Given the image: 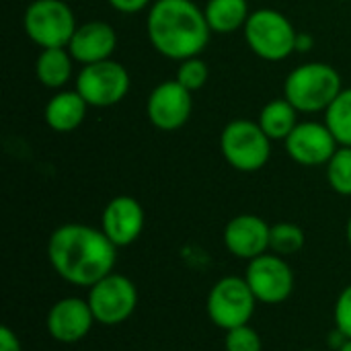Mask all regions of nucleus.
<instances>
[{
    "mask_svg": "<svg viewBox=\"0 0 351 351\" xmlns=\"http://www.w3.org/2000/svg\"><path fill=\"white\" fill-rule=\"evenodd\" d=\"M47 261L64 282L90 288L115 269L117 247L101 228L68 222L49 234Z\"/></svg>",
    "mask_w": 351,
    "mask_h": 351,
    "instance_id": "nucleus-1",
    "label": "nucleus"
},
{
    "mask_svg": "<svg viewBox=\"0 0 351 351\" xmlns=\"http://www.w3.org/2000/svg\"><path fill=\"white\" fill-rule=\"evenodd\" d=\"M146 35L160 56L181 62L208 47L212 29L204 8L193 0H154L146 16Z\"/></svg>",
    "mask_w": 351,
    "mask_h": 351,
    "instance_id": "nucleus-2",
    "label": "nucleus"
},
{
    "mask_svg": "<svg viewBox=\"0 0 351 351\" xmlns=\"http://www.w3.org/2000/svg\"><path fill=\"white\" fill-rule=\"evenodd\" d=\"M341 90V74L325 62L296 66L284 80V97L298 113H325Z\"/></svg>",
    "mask_w": 351,
    "mask_h": 351,
    "instance_id": "nucleus-3",
    "label": "nucleus"
},
{
    "mask_svg": "<svg viewBox=\"0 0 351 351\" xmlns=\"http://www.w3.org/2000/svg\"><path fill=\"white\" fill-rule=\"evenodd\" d=\"M249 49L265 62H282L296 51L298 31L292 21L276 8H257L249 14L245 29Z\"/></svg>",
    "mask_w": 351,
    "mask_h": 351,
    "instance_id": "nucleus-4",
    "label": "nucleus"
},
{
    "mask_svg": "<svg viewBox=\"0 0 351 351\" xmlns=\"http://www.w3.org/2000/svg\"><path fill=\"white\" fill-rule=\"evenodd\" d=\"M220 152L224 160L241 173H257L271 158V140L257 121L232 119L220 134Z\"/></svg>",
    "mask_w": 351,
    "mask_h": 351,
    "instance_id": "nucleus-5",
    "label": "nucleus"
},
{
    "mask_svg": "<svg viewBox=\"0 0 351 351\" xmlns=\"http://www.w3.org/2000/svg\"><path fill=\"white\" fill-rule=\"evenodd\" d=\"M76 27L74 10L66 0H33L23 14L25 35L41 49L68 47Z\"/></svg>",
    "mask_w": 351,
    "mask_h": 351,
    "instance_id": "nucleus-6",
    "label": "nucleus"
},
{
    "mask_svg": "<svg viewBox=\"0 0 351 351\" xmlns=\"http://www.w3.org/2000/svg\"><path fill=\"white\" fill-rule=\"evenodd\" d=\"M255 306H257V298L251 286L247 284L245 278L239 276H226L218 280L208 292V300H206V311L210 321L222 331L249 325V321L255 315Z\"/></svg>",
    "mask_w": 351,
    "mask_h": 351,
    "instance_id": "nucleus-7",
    "label": "nucleus"
},
{
    "mask_svg": "<svg viewBox=\"0 0 351 351\" xmlns=\"http://www.w3.org/2000/svg\"><path fill=\"white\" fill-rule=\"evenodd\" d=\"M132 86L130 72L123 64L115 60H105L97 64L82 66L74 88L88 103V107L107 109L121 103Z\"/></svg>",
    "mask_w": 351,
    "mask_h": 351,
    "instance_id": "nucleus-8",
    "label": "nucleus"
},
{
    "mask_svg": "<svg viewBox=\"0 0 351 351\" xmlns=\"http://www.w3.org/2000/svg\"><path fill=\"white\" fill-rule=\"evenodd\" d=\"M86 300L99 325L117 327L134 315L138 306V288L128 276L111 271L88 288Z\"/></svg>",
    "mask_w": 351,
    "mask_h": 351,
    "instance_id": "nucleus-9",
    "label": "nucleus"
},
{
    "mask_svg": "<svg viewBox=\"0 0 351 351\" xmlns=\"http://www.w3.org/2000/svg\"><path fill=\"white\" fill-rule=\"evenodd\" d=\"M245 280L257 302L263 304H282L294 292V271L286 257L276 253H263L249 261Z\"/></svg>",
    "mask_w": 351,
    "mask_h": 351,
    "instance_id": "nucleus-10",
    "label": "nucleus"
},
{
    "mask_svg": "<svg viewBox=\"0 0 351 351\" xmlns=\"http://www.w3.org/2000/svg\"><path fill=\"white\" fill-rule=\"evenodd\" d=\"M193 113L191 90L181 86L175 78L165 80L152 88L146 101V117L160 132L181 130Z\"/></svg>",
    "mask_w": 351,
    "mask_h": 351,
    "instance_id": "nucleus-11",
    "label": "nucleus"
},
{
    "mask_svg": "<svg viewBox=\"0 0 351 351\" xmlns=\"http://www.w3.org/2000/svg\"><path fill=\"white\" fill-rule=\"evenodd\" d=\"M288 156L302 167H323L337 152L339 142L325 121H298L284 140Z\"/></svg>",
    "mask_w": 351,
    "mask_h": 351,
    "instance_id": "nucleus-12",
    "label": "nucleus"
},
{
    "mask_svg": "<svg viewBox=\"0 0 351 351\" xmlns=\"http://www.w3.org/2000/svg\"><path fill=\"white\" fill-rule=\"evenodd\" d=\"M95 323L97 321L88 300L78 296H66L53 302L45 319L49 337L64 346L82 341L90 333Z\"/></svg>",
    "mask_w": 351,
    "mask_h": 351,
    "instance_id": "nucleus-13",
    "label": "nucleus"
},
{
    "mask_svg": "<svg viewBox=\"0 0 351 351\" xmlns=\"http://www.w3.org/2000/svg\"><path fill=\"white\" fill-rule=\"evenodd\" d=\"M144 224H146L144 208L132 195L113 197L105 206L101 216V230L117 249L136 243L144 230Z\"/></svg>",
    "mask_w": 351,
    "mask_h": 351,
    "instance_id": "nucleus-14",
    "label": "nucleus"
},
{
    "mask_svg": "<svg viewBox=\"0 0 351 351\" xmlns=\"http://www.w3.org/2000/svg\"><path fill=\"white\" fill-rule=\"evenodd\" d=\"M271 226L257 214H239L228 220L222 232L224 247L237 259L253 261L269 251Z\"/></svg>",
    "mask_w": 351,
    "mask_h": 351,
    "instance_id": "nucleus-15",
    "label": "nucleus"
},
{
    "mask_svg": "<svg viewBox=\"0 0 351 351\" xmlns=\"http://www.w3.org/2000/svg\"><path fill=\"white\" fill-rule=\"evenodd\" d=\"M115 47H117V33L105 21H86L78 25L68 43V51L72 53L74 62L82 66L111 60Z\"/></svg>",
    "mask_w": 351,
    "mask_h": 351,
    "instance_id": "nucleus-16",
    "label": "nucleus"
},
{
    "mask_svg": "<svg viewBox=\"0 0 351 351\" xmlns=\"http://www.w3.org/2000/svg\"><path fill=\"white\" fill-rule=\"evenodd\" d=\"M86 111H88V103L80 97L76 88L72 90L62 88L45 103L43 119L49 125V130L58 134H70L82 125Z\"/></svg>",
    "mask_w": 351,
    "mask_h": 351,
    "instance_id": "nucleus-17",
    "label": "nucleus"
},
{
    "mask_svg": "<svg viewBox=\"0 0 351 351\" xmlns=\"http://www.w3.org/2000/svg\"><path fill=\"white\" fill-rule=\"evenodd\" d=\"M74 70V58L68 47H49L41 49L35 60L37 80L51 90H62L70 82Z\"/></svg>",
    "mask_w": 351,
    "mask_h": 351,
    "instance_id": "nucleus-18",
    "label": "nucleus"
},
{
    "mask_svg": "<svg viewBox=\"0 0 351 351\" xmlns=\"http://www.w3.org/2000/svg\"><path fill=\"white\" fill-rule=\"evenodd\" d=\"M204 14L212 33L228 35L245 29L251 10L249 0H208L204 6Z\"/></svg>",
    "mask_w": 351,
    "mask_h": 351,
    "instance_id": "nucleus-19",
    "label": "nucleus"
},
{
    "mask_svg": "<svg viewBox=\"0 0 351 351\" xmlns=\"http://www.w3.org/2000/svg\"><path fill=\"white\" fill-rule=\"evenodd\" d=\"M257 123L261 125V130L269 136V140H286L292 130L298 125V109L286 99H274L269 103L263 105V109L259 111Z\"/></svg>",
    "mask_w": 351,
    "mask_h": 351,
    "instance_id": "nucleus-20",
    "label": "nucleus"
},
{
    "mask_svg": "<svg viewBox=\"0 0 351 351\" xmlns=\"http://www.w3.org/2000/svg\"><path fill=\"white\" fill-rule=\"evenodd\" d=\"M327 128L339 142V146H350L351 148V86L343 88L337 99L329 105L325 111Z\"/></svg>",
    "mask_w": 351,
    "mask_h": 351,
    "instance_id": "nucleus-21",
    "label": "nucleus"
},
{
    "mask_svg": "<svg viewBox=\"0 0 351 351\" xmlns=\"http://www.w3.org/2000/svg\"><path fill=\"white\" fill-rule=\"evenodd\" d=\"M304 230L294 222H278L269 232V251L282 257L296 255L304 249Z\"/></svg>",
    "mask_w": 351,
    "mask_h": 351,
    "instance_id": "nucleus-22",
    "label": "nucleus"
},
{
    "mask_svg": "<svg viewBox=\"0 0 351 351\" xmlns=\"http://www.w3.org/2000/svg\"><path fill=\"white\" fill-rule=\"evenodd\" d=\"M327 167V181L331 189L339 195H351V148L339 146L337 152L331 156Z\"/></svg>",
    "mask_w": 351,
    "mask_h": 351,
    "instance_id": "nucleus-23",
    "label": "nucleus"
},
{
    "mask_svg": "<svg viewBox=\"0 0 351 351\" xmlns=\"http://www.w3.org/2000/svg\"><path fill=\"white\" fill-rule=\"evenodd\" d=\"M208 78H210V68H208V64H206L199 56L187 58V60H181V62H179L175 80H177L181 86H185L187 90L193 93V90L204 88L206 82H208Z\"/></svg>",
    "mask_w": 351,
    "mask_h": 351,
    "instance_id": "nucleus-24",
    "label": "nucleus"
},
{
    "mask_svg": "<svg viewBox=\"0 0 351 351\" xmlns=\"http://www.w3.org/2000/svg\"><path fill=\"white\" fill-rule=\"evenodd\" d=\"M224 351H263V341L251 325L226 331Z\"/></svg>",
    "mask_w": 351,
    "mask_h": 351,
    "instance_id": "nucleus-25",
    "label": "nucleus"
},
{
    "mask_svg": "<svg viewBox=\"0 0 351 351\" xmlns=\"http://www.w3.org/2000/svg\"><path fill=\"white\" fill-rule=\"evenodd\" d=\"M333 321L335 329H339L348 339H351V284L341 290V294L335 300Z\"/></svg>",
    "mask_w": 351,
    "mask_h": 351,
    "instance_id": "nucleus-26",
    "label": "nucleus"
},
{
    "mask_svg": "<svg viewBox=\"0 0 351 351\" xmlns=\"http://www.w3.org/2000/svg\"><path fill=\"white\" fill-rule=\"evenodd\" d=\"M107 4L121 14H136L150 8L152 0H107Z\"/></svg>",
    "mask_w": 351,
    "mask_h": 351,
    "instance_id": "nucleus-27",
    "label": "nucleus"
},
{
    "mask_svg": "<svg viewBox=\"0 0 351 351\" xmlns=\"http://www.w3.org/2000/svg\"><path fill=\"white\" fill-rule=\"evenodd\" d=\"M0 351H23L16 333L10 331L8 327H2L0 329Z\"/></svg>",
    "mask_w": 351,
    "mask_h": 351,
    "instance_id": "nucleus-28",
    "label": "nucleus"
},
{
    "mask_svg": "<svg viewBox=\"0 0 351 351\" xmlns=\"http://www.w3.org/2000/svg\"><path fill=\"white\" fill-rule=\"evenodd\" d=\"M311 47H313V37H308L306 33H298L296 49H298V51H308Z\"/></svg>",
    "mask_w": 351,
    "mask_h": 351,
    "instance_id": "nucleus-29",
    "label": "nucleus"
},
{
    "mask_svg": "<svg viewBox=\"0 0 351 351\" xmlns=\"http://www.w3.org/2000/svg\"><path fill=\"white\" fill-rule=\"evenodd\" d=\"M346 234H348V243H350V247H351V216H350V220H348V228H346Z\"/></svg>",
    "mask_w": 351,
    "mask_h": 351,
    "instance_id": "nucleus-30",
    "label": "nucleus"
},
{
    "mask_svg": "<svg viewBox=\"0 0 351 351\" xmlns=\"http://www.w3.org/2000/svg\"><path fill=\"white\" fill-rule=\"evenodd\" d=\"M339 351H351V339H348V341H346V343L341 346V350H339Z\"/></svg>",
    "mask_w": 351,
    "mask_h": 351,
    "instance_id": "nucleus-31",
    "label": "nucleus"
},
{
    "mask_svg": "<svg viewBox=\"0 0 351 351\" xmlns=\"http://www.w3.org/2000/svg\"><path fill=\"white\" fill-rule=\"evenodd\" d=\"M302 351H319V350H302Z\"/></svg>",
    "mask_w": 351,
    "mask_h": 351,
    "instance_id": "nucleus-32",
    "label": "nucleus"
},
{
    "mask_svg": "<svg viewBox=\"0 0 351 351\" xmlns=\"http://www.w3.org/2000/svg\"><path fill=\"white\" fill-rule=\"evenodd\" d=\"M339 2H350V0H339Z\"/></svg>",
    "mask_w": 351,
    "mask_h": 351,
    "instance_id": "nucleus-33",
    "label": "nucleus"
}]
</instances>
